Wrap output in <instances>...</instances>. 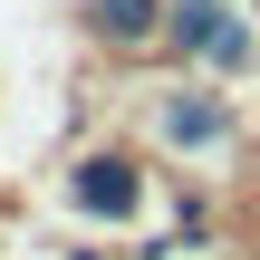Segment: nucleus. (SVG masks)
<instances>
[{
	"mask_svg": "<svg viewBox=\"0 0 260 260\" xmlns=\"http://www.w3.org/2000/svg\"><path fill=\"white\" fill-rule=\"evenodd\" d=\"M164 48L193 68V77H241V68H260V19L251 0H164Z\"/></svg>",
	"mask_w": 260,
	"mask_h": 260,
	"instance_id": "1",
	"label": "nucleus"
},
{
	"mask_svg": "<svg viewBox=\"0 0 260 260\" xmlns=\"http://www.w3.org/2000/svg\"><path fill=\"white\" fill-rule=\"evenodd\" d=\"M145 203H154V183H145V164H135L125 145H87V154L68 164V212H77V222L135 232V222H145Z\"/></svg>",
	"mask_w": 260,
	"mask_h": 260,
	"instance_id": "2",
	"label": "nucleus"
},
{
	"mask_svg": "<svg viewBox=\"0 0 260 260\" xmlns=\"http://www.w3.org/2000/svg\"><path fill=\"white\" fill-rule=\"evenodd\" d=\"M154 135H164L174 154H232V145H241V106H232L222 77H183V87L154 96Z\"/></svg>",
	"mask_w": 260,
	"mask_h": 260,
	"instance_id": "3",
	"label": "nucleus"
},
{
	"mask_svg": "<svg viewBox=\"0 0 260 260\" xmlns=\"http://www.w3.org/2000/svg\"><path fill=\"white\" fill-rule=\"evenodd\" d=\"M96 48H164V0H87Z\"/></svg>",
	"mask_w": 260,
	"mask_h": 260,
	"instance_id": "4",
	"label": "nucleus"
}]
</instances>
